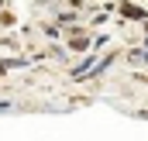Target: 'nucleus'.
Instances as JSON below:
<instances>
[{
  "instance_id": "obj_1",
  "label": "nucleus",
  "mask_w": 148,
  "mask_h": 141,
  "mask_svg": "<svg viewBox=\"0 0 148 141\" xmlns=\"http://www.w3.org/2000/svg\"><path fill=\"white\" fill-rule=\"evenodd\" d=\"M131 62H148V52H134V55H131Z\"/></svg>"
}]
</instances>
